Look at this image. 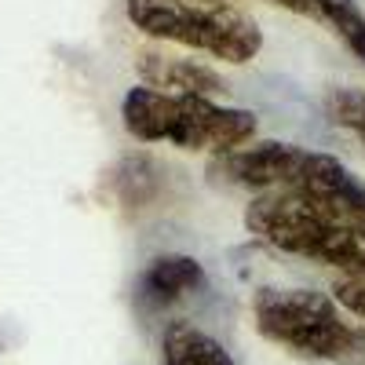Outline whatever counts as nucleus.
<instances>
[{
	"instance_id": "obj_1",
	"label": "nucleus",
	"mask_w": 365,
	"mask_h": 365,
	"mask_svg": "<svg viewBox=\"0 0 365 365\" xmlns=\"http://www.w3.org/2000/svg\"><path fill=\"white\" fill-rule=\"evenodd\" d=\"M245 227L289 256L344 270L347 282H365V223L314 197L259 194L245 208Z\"/></svg>"
},
{
	"instance_id": "obj_2",
	"label": "nucleus",
	"mask_w": 365,
	"mask_h": 365,
	"mask_svg": "<svg viewBox=\"0 0 365 365\" xmlns=\"http://www.w3.org/2000/svg\"><path fill=\"white\" fill-rule=\"evenodd\" d=\"M252 318L259 336L299 358L365 365V325L325 292L267 285L252 296Z\"/></svg>"
},
{
	"instance_id": "obj_3",
	"label": "nucleus",
	"mask_w": 365,
	"mask_h": 365,
	"mask_svg": "<svg viewBox=\"0 0 365 365\" xmlns=\"http://www.w3.org/2000/svg\"><path fill=\"white\" fill-rule=\"evenodd\" d=\"M125 128L139 143H175L179 150L230 154L256 135V117L237 106H216L201 96H168L154 88H132L120 103Z\"/></svg>"
},
{
	"instance_id": "obj_4",
	"label": "nucleus",
	"mask_w": 365,
	"mask_h": 365,
	"mask_svg": "<svg viewBox=\"0 0 365 365\" xmlns=\"http://www.w3.org/2000/svg\"><path fill=\"white\" fill-rule=\"evenodd\" d=\"M135 29L175 41L197 51H208L223 63H249L263 48V29L241 4H216V0H125Z\"/></svg>"
},
{
	"instance_id": "obj_5",
	"label": "nucleus",
	"mask_w": 365,
	"mask_h": 365,
	"mask_svg": "<svg viewBox=\"0 0 365 365\" xmlns=\"http://www.w3.org/2000/svg\"><path fill=\"white\" fill-rule=\"evenodd\" d=\"M307 150L296 143H256L245 150H230V154H220L208 165V175L216 182H227V187H245V190H263V194H278L289 190Z\"/></svg>"
},
{
	"instance_id": "obj_6",
	"label": "nucleus",
	"mask_w": 365,
	"mask_h": 365,
	"mask_svg": "<svg viewBox=\"0 0 365 365\" xmlns=\"http://www.w3.org/2000/svg\"><path fill=\"white\" fill-rule=\"evenodd\" d=\"M201 289H205V267L194 256L168 252L143 267V274L135 278V289H132V299H135L139 314H158Z\"/></svg>"
},
{
	"instance_id": "obj_7",
	"label": "nucleus",
	"mask_w": 365,
	"mask_h": 365,
	"mask_svg": "<svg viewBox=\"0 0 365 365\" xmlns=\"http://www.w3.org/2000/svg\"><path fill=\"white\" fill-rule=\"evenodd\" d=\"M135 70L146 81V88L168 91V96H201V99H212V96H227V88H230L216 70L194 63V58L154 51V48L135 51Z\"/></svg>"
},
{
	"instance_id": "obj_8",
	"label": "nucleus",
	"mask_w": 365,
	"mask_h": 365,
	"mask_svg": "<svg viewBox=\"0 0 365 365\" xmlns=\"http://www.w3.org/2000/svg\"><path fill=\"white\" fill-rule=\"evenodd\" d=\"M161 365H237L230 351L190 322H168L161 336Z\"/></svg>"
},
{
	"instance_id": "obj_9",
	"label": "nucleus",
	"mask_w": 365,
	"mask_h": 365,
	"mask_svg": "<svg viewBox=\"0 0 365 365\" xmlns=\"http://www.w3.org/2000/svg\"><path fill=\"white\" fill-rule=\"evenodd\" d=\"M161 182H165L161 165L154 158H146V154H128L125 161L117 165V172H113V190H117V197H120L125 208L150 205L158 197Z\"/></svg>"
},
{
	"instance_id": "obj_10",
	"label": "nucleus",
	"mask_w": 365,
	"mask_h": 365,
	"mask_svg": "<svg viewBox=\"0 0 365 365\" xmlns=\"http://www.w3.org/2000/svg\"><path fill=\"white\" fill-rule=\"evenodd\" d=\"M311 8V19L325 22L361 63H365V15L358 0H303Z\"/></svg>"
},
{
	"instance_id": "obj_11",
	"label": "nucleus",
	"mask_w": 365,
	"mask_h": 365,
	"mask_svg": "<svg viewBox=\"0 0 365 365\" xmlns=\"http://www.w3.org/2000/svg\"><path fill=\"white\" fill-rule=\"evenodd\" d=\"M325 110L329 117L336 120L340 128H347L351 135H358V143L365 146V91L361 88H329V96H325Z\"/></svg>"
},
{
	"instance_id": "obj_12",
	"label": "nucleus",
	"mask_w": 365,
	"mask_h": 365,
	"mask_svg": "<svg viewBox=\"0 0 365 365\" xmlns=\"http://www.w3.org/2000/svg\"><path fill=\"white\" fill-rule=\"evenodd\" d=\"M332 292H336V303H340V307L344 311H351L354 318H361L365 322V282H336V289H332Z\"/></svg>"
},
{
	"instance_id": "obj_13",
	"label": "nucleus",
	"mask_w": 365,
	"mask_h": 365,
	"mask_svg": "<svg viewBox=\"0 0 365 365\" xmlns=\"http://www.w3.org/2000/svg\"><path fill=\"white\" fill-rule=\"evenodd\" d=\"M270 4H282V8H289V11H296V15H311V8L303 4V0H270Z\"/></svg>"
},
{
	"instance_id": "obj_14",
	"label": "nucleus",
	"mask_w": 365,
	"mask_h": 365,
	"mask_svg": "<svg viewBox=\"0 0 365 365\" xmlns=\"http://www.w3.org/2000/svg\"><path fill=\"white\" fill-rule=\"evenodd\" d=\"M216 4H237V0H216Z\"/></svg>"
}]
</instances>
